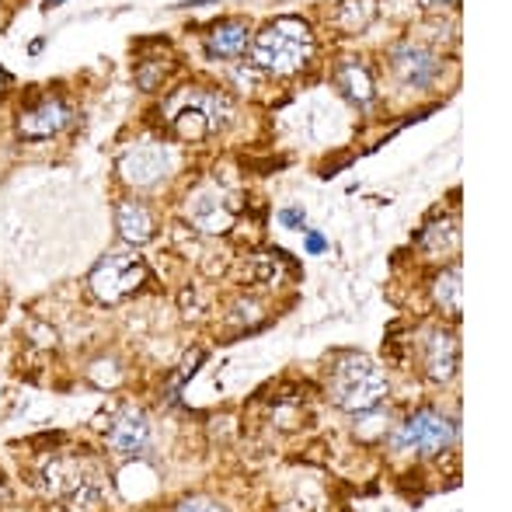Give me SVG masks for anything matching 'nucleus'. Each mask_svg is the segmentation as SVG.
Returning <instances> with one entry per match:
<instances>
[{
	"label": "nucleus",
	"mask_w": 512,
	"mask_h": 512,
	"mask_svg": "<svg viewBox=\"0 0 512 512\" xmlns=\"http://www.w3.org/2000/svg\"><path fill=\"white\" fill-rule=\"evenodd\" d=\"M328 394L342 411L363 415V411L384 405L387 377L363 352H338L328 370Z\"/></svg>",
	"instance_id": "nucleus-1"
},
{
	"label": "nucleus",
	"mask_w": 512,
	"mask_h": 512,
	"mask_svg": "<svg viewBox=\"0 0 512 512\" xmlns=\"http://www.w3.org/2000/svg\"><path fill=\"white\" fill-rule=\"evenodd\" d=\"M251 60L265 74H297L310 60V28L300 18H279L265 25L251 42Z\"/></svg>",
	"instance_id": "nucleus-2"
},
{
	"label": "nucleus",
	"mask_w": 512,
	"mask_h": 512,
	"mask_svg": "<svg viewBox=\"0 0 512 512\" xmlns=\"http://www.w3.org/2000/svg\"><path fill=\"white\" fill-rule=\"evenodd\" d=\"M39 485L49 499L67 502V506H91L102 492V467L84 453H67L42 464Z\"/></svg>",
	"instance_id": "nucleus-3"
},
{
	"label": "nucleus",
	"mask_w": 512,
	"mask_h": 512,
	"mask_svg": "<svg viewBox=\"0 0 512 512\" xmlns=\"http://www.w3.org/2000/svg\"><path fill=\"white\" fill-rule=\"evenodd\" d=\"M453 443H457V422L436 408L415 411L391 432V450L401 457H439Z\"/></svg>",
	"instance_id": "nucleus-4"
},
{
	"label": "nucleus",
	"mask_w": 512,
	"mask_h": 512,
	"mask_svg": "<svg viewBox=\"0 0 512 512\" xmlns=\"http://www.w3.org/2000/svg\"><path fill=\"white\" fill-rule=\"evenodd\" d=\"M147 279V265L136 251H112L91 269L88 286L102 304H119L129 293H136Z\"/></svg>",
	"instance_id": "nucleus-5"
},
{
	"label": "nucleus",
	"mask_w": 512,
	"mask_h": 512,
	"mask_svg": "<svg viewBox=\"0 0 512 512\" xmlns=\"http://www.w3.org/2000/svg\"><path fill=\"white\" fill-rule=\"evenodd\" d=\"M171 168H175V154H171V147L154 143V140L133 143V147L119 157L122 182L133 185V189H150V185H157L161 178H168Z\"/></svg>",
	"instance_id": "nucleus-6"
},
{
	"label": "nucleus",
	"mask_w": 512,
	"mask_h": 512,
	"mask_svg": "<svg viewBox=\"0 0 512 512\" xmlns=\"http://www.w3.org/2000/svg\"><path fill=\"white\" fill-rule=\"evenodd\" d=\"M150 443H154V425L143 408H122L112 418V429H108V450L122 460L147 457Z\"/></svg>",
	"instance_id": "nucleus-7"
},
{
	"label": "nucleus",
	"mask_w": 512,
	"mask_h": 512,
	"mask_svg": "<svg viewBox=\"0 0 512 512\" xmlns=\"http://www.w3.org/2000/svg\"><path fill=\"white\" fill-rule=\"evenodd\" d=\"M189 220L203 234H223L234 223V209H230L227 196L216 185H199L189 196Z\"/></svg>",
	"instance_id": "nucleus-8"
},
{
	"label": "nucleus",
	"mask_w": 512,
	"mask_h": 512,
	"mask_svg": "<svg viewBox=\"0 0 512 512\" xmlns=\"http://www.w3.org/2000/svg\"><path fill=\"white\" fill-rule=\"evenodd\" d=\"M70 126V108L60 98H46V102L32 105L21 112L18 136L21 140H49V136L63 133Z\"/></svg>",
	"instance_id": "nucleus-9"
},
{
	"label": "nucleus",
	"mask_w": 512,
	"mask_h": 512,
	"mask_svg": "<svg viewBox=\"0 0 512 512\" xmlns=\"http://www.w3.org/2000/svg\"><path fill=\"white\" fill-rule=\"evenodd\" d=\"M457 366H460V345L453 338V331L432 328L425 335V377L432 384H446V380L457 377Z\"/></svg>",
	"instance_id": "nucleus-10"
},
{
	"label": "nucleus",
	"mask_w": 512,
	"mask_h": 512,
	"mask_svg": "<svg viewBox=\"0 0 512 512\" xmlns=\"http://www.w3.org/2000/svg\"><path fill=\"white\" fill-rule=\"evenodd\" d=\"M394 70H398V77L408 84V88H425V84L436 81L439 60L429 53V49L415 46V42H405V46L394 49Z\"/></svg>",
	"instance_id": "nucleus-11"
},
{
	"label": "nucleus",
	"mask_w": 512,
	"mask_h": 512,
	"mask_svg": "<svg viewBox=\"0 0 512 512\" xmlns=\"http://www.w3.org/2000/svg\"><path fill=\"white\" fill-rule=\"evenodd\" d=\"M248 21L241 18H227V21H216L206 35V53L213 60H234L248 49Z\"/></svg>",
	"instance_id": "nucleus-12"
},
{
	"label": "nucleus",
	"mask_w": 512,
	"mask_h": 512,
	"mask_svg": "<svg viewBox=\"0 0 512 512\" xmlns=\"http://www.w3.org/2000/svg\"><path fill=\"white\" fill-rule=\"evenodd\" d=\"M115 227H119L122 241L129 244H147L154 237V213L140 203V199H122L115 206Z\"/></svg>",
	"instance_id": "nucleus-13"
},
{
	"label": "nucleus",
	"mask_w": 512,
	"mask_h": 512,
	"mask_svg": "<svg viewBox=\"0 0 512 512\" xmlns=\"http://www.w3.org/2000/svg\"><path fill=\"white\" fill-rule=\"evenodd\" d=\"M335 84H338V91H345V98L349 102H356L359 108H366L373 102V77H370V70L363 67V63H356V60H345L342 67L335 70Z\"/></svg>",
	"instance_id": "nucleus-14"
},
{
	"label": "nucleus",
	"mask_w": 512,
	"mask_h": 512,
	"mask_svg": "<svg viewBox=\"0 0 512 512\" xmlns=\"http://www.w3.org/2000/svg\"><path fill=\"white\" fill-rule=\"evenodd\" d=\"M460 265H450V269H443L436 276V283H432V300H436V307L443 310L446 317H453L457 321L460 317Z\"/></svg>",
	"instance_id": "nucleus-15"
},
{
	"label": "nucleus",
	"mask_w": 512,
	"mask_h": 512,
	"mask_svg": "<svg viewBox=\"0 0 512 512\" xmlns=\"http://www.w3.org/2000/svg\"><path fill=\"white\" fill-rule=\"evenodd\" d=\"M457 241H460V234H457V223H453V220L446 223V227H429L422 234V244L429 251H436V255H439V251H446V248H457Z\"/></svg>",
	"instance_id": "nucleus-16"
},
{
	"label": "nucleus",
	"mask_w": 512,
	"mask_h": 512,
	"mask_svg": "<svg viewBox=\"0 0 512 512\" xmlns=\"http://www.w3.org/2000/svg\"><path fill=\"white\" fill-rule=\"evenodd\" d=\"M175 512H227L220 506V502L206 499V495H192V499H182L175 506Z\"/></svg>",
	"instance_id": "nucleus-17"
},
{
	"label": "nucleus",
	"mask_w": 512,
	"mask_h": 512,
	"mask_svg": "<svg viewBox=\"0 0 512 512\" xmlns=\"http://www.w3.org/2000/svg\"><path fill=\"white\" fill-rule=\"evenodd\" d=\"M279 223H283L286 230H304L307 216H304V209H283V213H279Z\"/></svg>",
	"instance_id": "nucleus-18"
},
{
	"label": "nucleus",
	"mask_w": 512,
	"mask_h": 512,
	"mask_svg": "<svg viewBox=\"0 0 512 512\" xmlns=\"http://www.w3.org/2000/svg\"><path fill=\"white\" fill-rule=\"evenodd\" d=\"M324 248H328V241H324L321 234H314V230H310V234H307V251H310V255H321Z\"/></svg>",
	"instance_id": "nucleus-19"
},
{
	"label": "nucleus",
	"mask_w": 512,
	"mask_h": 512,
	"mask_svg": "<svg viewBox=\"0 0 512 512\" xmlns=\"http://www.w3.org/2000/svg\"><path fill=\"white\" fill-rule=\"evenodd\" d=\"M425 4H443V0H425Z\"/></svg>",
	"instance_id": "nucleus-20"
},
{
	"label": "nucleus",
	"mask_w": 512,
	"mask_h": 512,
	"mask_svg": "<svg viewBox=\"0 0 512 512\" xmlns=\"http://www.w3.org/2000/svg\"><path fill=\"white\" fill-rule=\"evenodd\" d=\"M0 84H4V70H0Z\"/></svg>",
	"instance_id": "nucleus-21"
},
{
	"label": "nucleus",
	"mask_w": 512,
	"mask_h": 512,
	"mask_svg": "<svg viewBox=\"0 0 512 512\" xmlns=\"http://www.w3.org/2000/svg\"><path fill=\"white\" fill-rule=\"evenodd\" d=\"M0 495H4V485H0Z\"/></svg>",
	"instance_id": "nucleus-22"
}]
</instances>
